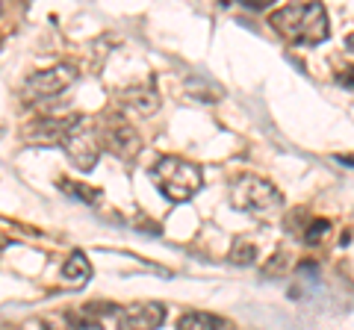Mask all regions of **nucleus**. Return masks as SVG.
I'll return each mask as SVG.
<instances>
[{
    "label": "nucleus",
    "instance_id": "obj_1",
    "mask_svg": "<svg viewBox=\"0 0 354 330\" xmlns=\"http://www.w3.org/2000/svg\"><path fill=\"white\" fill-rule=\"evenodd\" d=\"M269 24L292 45H319L328 39V12L322 3H286L269 15Z\"/></svg>",
    "mask_w": 354,
    "mask_h": 330
},
{
    "label": "nucleus",
    "instance_id": "obj_2",
    "mask_svg": "<svg viewBox=\"0 0 354 330\" xmlns=\"http://www.w3.org/2000/svg\"><path fill=\"white\" fill-rule=\"evenodd\" d=\"M151 180L165 197H169V201L183 204V201H189V197H195L198 192H201L204 171L198 168L195 162L183 159V157H160L151 168Z\"/></svg>",
    "mask_w": 354,
    "mask_h": 330
},
{
    "label": "nucleus",
    "instance_id": "obj_3",
    "mask_svg": "<svg viewBox=\"0 0 354 330\" xmlns=\"http://www.w3.org/2000/svg\"><path fill=\"white\" fill-rule=\"evenodd\" d=\"M230 204L242 213L266 218L283 206V195L278 192V186H272L269 180L257 177V174H242L234 183V189H230Z\"/></svg>",
    "mask_w": 354,
    "mask_h": 330
},
{
    "label": "nucleus",
    "instance_id": "obj_4",
    "mask_svg": "<svg viewBox=\"0 0 354 330\" xmlns=\"http://www.w3.org/2000/svg\"><path fill=\"white\" fill-rule=\"evenodd\" d=\"M95 136H97V145L101 151L106 148L113 157L133 162L142 153V136L139 130L130 124V121L121 115V113H106L95 121Z\"/></svg>",
    "mask_w": 354,
    "mask_h": 330
},
{
    "label": "nucleus",
    "instance_id": "obj_5",
    "mask_svg": "<svg viewBox=\"0 0 354 330\" xmlns=\"http://www.w3.org/2000/svg\"><path fill=\"white\" fill-rule=\"evenodd\" d=\"M59 148L65 151V157L71 159V165H77L83 174L92 171L97 165V159H101V145H97V136H95V121L86 118V115L68 118Z\"/></svg>",
    "mask_w": 354,
    "mask_h": 330
},
{
    "label": "nucleus",
    "instance_id": "obj_6",
    "mask_svg": "<svg viewBox=\"0 0 354 330\" xmlns=\"http://www.w3.org/2000/svg\"><path fill=\"white\" fill-rule=\"evenodd\" d=\"M74 83H77V68H74V65H68V62H62V65H53V68L30 74L24 80V86H21V97H24L27 104L44 101V97L62 95L65 89H71Z\"/></svg>",
    "mask_w": 354,
    "mask_h": 330
},
{
    "label": "nucleus",
    "instance_id": "obj_7",
    "mask_svg": "<svg viewBox=\"0 0 354 330\" xmlns=\"http://www.w3.org/2000/svg\"><path fill=\"white\" fill-rule=\"evenodd\" d=\"M165 322V307L160 301H139L115 310L118 330H157Z\"/></svg>",
    "mask_w": 354,
    "mask_h": 330
},
{
    "label": "nucleus",
    "instance_id": "obj_8",
    "mask_svg": "<svg viewBox=\"0 0 354 330\" xmlns=\"http://www.w3.org/2000/svg\"><path fill=\"white\" fill-rule=\"evenodd\" d=\"M65 124H68V118H36V121H27L21 136H24L27 145L59 148L65 136Z\"/></svg>",
    "mask_w": 354,
    "mask_h": 330
},
{
    "label": "nucleus",
    "instance_id": "obj_9",
    "mask_svg": "<svg viewBox=\"0 0 354 330\" xmlns=\"http://www.w3.org/2000/svg\"><path fill=\"white\" fill-rule=\"evenodd\" d=\"M62 278L65 280H88L92 278V262L83 251H74V254L62 262Z\"/></svg>",
    "mask_w": 354,
    "mask_h": 330
},
{
    "label": "nucleus",
    "instance_id": "obj_10",
    "mask_svg": "<svg viewBox=\"0 0 354 330\" xmlns=\"http://www.w3.org/2000/svg\"><path fill=\"white\" fill-rule=\"evenodd\" d=\"M221 324L225 322L213 313H183L177 330H221Z\"/></svg>",
    "mask_w": 354,
    "mask_h": 330
},
{
    "label": "nucleus",
    "instance_id": "obj_11",
    "mask_svg": "<svg viewBox=\"0 0 354 330\" xmlns=\"http://www.w3.org/2000/svg\"><path fill=\"white\" fill-rule=\"evenodd\" d=\"M59 189H62L65 195L77 197V201H83V204H97V201H101V192H97L95 186L80 183V180H68V177H62V180H59Z\"/></svg>",
    "mask_w": 354,
    "mask_h": 330
},
{
    "label": "nucleus",
    "instance_id": "obj_12",
    "mask_svg": "<svg viewBox=\"0 0 354 330\" xmlns=\"http://www.w3.org/2000/svg\"><path fill=\"white\" fill-rule=\"evenodd\" d=\"M328 233H330V222H328V218H310V224L304 227L301 239L307 242V245H322V242L328 239Z\"/></svg>",
    "mask_w": 354,
    "mask_h": 330
},
{
    "label": "nucleus",
    "instance_id": "obj_13",
    "mask_svg": "<svg viewBox=\"0 0 354 330\" xmlns=\"http://www.w3.org/2000/svg\"><path fill=\"white\" fill-rule=\"evenodd\" d=\"M257 260V248H254V242L248 239H236L234 248H230V262H236V266H248V262Z\"/></svg>",
    "mask_w": 354,
    "mask_h": 330
},
{
    "label": "nucleus",
    "instance_id": "obj_14",
    "mask_svg": "<svg viewBox=\"0 0 354 330\" xmlns=\"http://www.w3.org/2000/svg\"><path fill=\"white\" fill-rule=\"evenodd\" d=\"M127 101H130V106H136L139 113H153V109H157V92L139 89V92H133Z\"/></svg>",
    "mask_w": 354,
    "mask_h": 330
},
{
    "label": "nucleus",
    "instance_id": "obj_15",
    "mask_svg": "<svg viewBox=\"0 0 354 330\" xmlns=\"http://www.w3.org/2000/svg\"><path fill=\"white\" fill-rule=\"evenodd\" d=\"M68 322H71V330H104L101 324V318H95V316H88V313H74L68 316Z\"/></svg>",
    "mask_w": 354,
    "mask_h": 330
},
{
    "label": "nucleus",
    "instance_id": "obj_16",
    "mask_svg": "<svg viewBox=\"0 0 354 330\" xmlns=\"http://www.w3.org/2000/svg\"><path fill=\"white\" fill-rule=\"evenodd\" d=\"M290 269H292V262H290V254H286V251H278V254L269 260V266H266L269 274H286Z\"/></svg>",
    "mask_w": 354,
    "mask_h": 330
}]
</instances>
